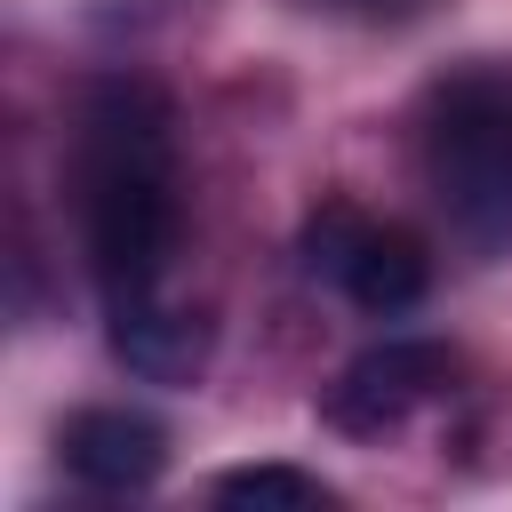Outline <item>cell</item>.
I'll use <instances>...</instances> for the list:
<instances>
[{
	"label": "cell",
	"mask_w": 512,
	"mask_h": 512,
	"mask_svg": "<svg viewBox=\"0 0 512 512\" xmlns=\"http://www.w3.org/2000/svg\"><path fill=\"white\" fill-rule=\"evenodd\" d=\"M72 184H80V248L104 312L160 296L184 240V192H176V104L152 80H96L80 96Z\"/></svg>",
	"instance_id": "1"
},
{
	"label": "cell",
	"mask_w": 512,
	"mask_h": 512,
	"mask_svg": "<svg viewBox=\"0 0 512 512\" xmlns=\"http://www.w3.org/2000/svg\"><path fill=\"white\" fill-rule=\"evenodd\" d=\"M424 184L472 248H512V64H456L424 88Z\"/></svg>",
	"instance_id": "2"
},
{
	"label": "cell",
	"mask_w": 512,
	"mask_h": 512,
	"mask_svg": "<svg viewBox=\"0 0 512 512\" xmlns=\"http://www.w3.org/2000/svg\"><path fill=\"white\" fill-rule=\"evenodd\" d=\"M304 272L328 280L344 304L392 320L408 304H424L432 288V256L408 224H384V216H360V208H320L304 224Z\"/></svg>",
	"instance_id": "3"
},
{
	"label": "cell",
	"mask_w": 512,
	"mask_h": 512,
	"mask_svg": "<svg viewBox=\"0 0 512 512\" xmlns=\"http://www.w3.org/2000/svg\"><path fill=\"white\" fill-rule=\"evenodd\" d=\"M448 376H456V352H448V344H432V336H384V344H368V352L328 384L320 416H328L336 432H352V440H376V432L408 424L424 400H440Z\"/></svg>",
	"instance_id": "4"
},
{
	"label": "cell",
	"mask_w": 512,
	"mask_h": 512,
	"mask_svg": "<svg viewBox=\"0 0 512 512\" xmlns=\"http://www.w3.org/2000/svg\"><path fill=\"white\" fill-rule=\"evenodd\" d=\"M56 448H64V472L96 496H136L168 464V432L144 408H80V416H64Z\"/></svg>",
	"instance_id": "5"
},
{
	"label": "cell",
	"mask_w": 512,
	"mask_h": 512,
	"mask_svg": "<svg viewBox=\"0 0 512 512\" xmlns=\"http://www.w3.org/2000/svg\"><path fill=\"white\" fill-rule=\"evenodd\" d=\"M208 312L192 304H168V296H136V304H112V352L128 360V376L144 384H192L208 368Z\"/></svg>",
	"instance_id": "6"
},
{
	"label": "cell",
	"mask_w": 512,
	"mask_h": 512,
	"mask_svg": "<svg viewBox=\"0 0 512 512\" xmlns=\"http://www.w3.org/2000/svg\"><path fill=\"white\" fill-rule=\"evenodd\" d=\"M208 496H216V504H256V512H328V504H336V488L312 480V472H296V464H240V472H216Z\"/></svg>",
	"instance_id": "7"
}]
</instances>
